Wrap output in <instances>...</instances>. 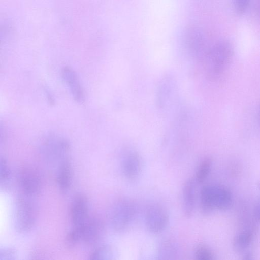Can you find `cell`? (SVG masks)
<instances>
[{
	"label": "cell",
	"instance_id": "7a4b0ae2",
	"mask_svg": "<svg viewBox=\"0 0 260 260\" xmlns=\"http://www.w3.org/2000/svg\"><path fill=\"white\" fill-rule=\"evenodd\" d=\"M104 232V226L101 219L89 216L81 224L73 226L67 235L66 243L70 248L74 247L80 243L92 246L100 240Z\"/></svg>",
	"mask_w": 260,
	"mask_h": 260
},
{
	"label": "cell",
	"instance_id": "603a6c76",
	"mask_svg": "<svg viewBox=\"0 0 260 260\" xmlns=\"http://www.w3.org/2000/svg\"><path fill=\"white\" fill-rule=\"evenodd\" d=\"M17 256L16 251L13 248L7 247L0 250V260H14Z\"/></svg>",
	"mask_w": 260,
	"mask_h": 260
},
{
	"label": "cell",
	"instance_id": "5bb4252c",
	"mask_svg": "<svg viewBox=\"0 0 260 260\" xmlns=\"http://www.w3.org/2000/svg\"><path fill=\"white\" fill-rule=\"evenodd\" d=\"M57 171L58 186L62 192H66L70 189L72 181V167L70 159L59 164Z\"/></svg>",
	"mask_w": 260,
	"mask_h": 260
},
{
	"label": "cell",
	"instance_id": "5b68a950",
	"mask_svg": "<svg viewBox=\"0 0 260 260\" xmlns=\"http://www.w3.org/2000/svg\"><path fill=\"white\" fill-rule=\"evenodd\" d=\"M71 146L68 140L56 134H49L41 145V153L45 160L59 165L69 159Z\"/></svg>",
	"mask_w": 260,
	"mask_h": 260
},
{
	"label": "cell",
	"instance_id": "9c48e42d",
	"mask_svg": "<svg viewBox=\"0 0 260 260\" xmlns=\"http://www.w3.org/2000/svg\"><path fill=\"white\" fill-rule=\"evenodd\" d=\"M185 43L189 52L200 61L210 46L208 45L203 32L199 28L193 26L186 29Z\"/></svg>",
	"mask_w": 260,
	"mask_h": 260
},
{
	"label": "cell",
	"instance_id": "3957f363",
	"mask_svg": "<svg viewBox=\"0 0 260 260\" xmlns=\"http://www.w3.org/2000/svg\"><path fill=\"white\" fill-rule=\"evenodd\" d=\"M233 203L231 191L220 184L204 186L200 192V208L203 214L208 215L215 210H229Z\"/></svg>",
	"mask_w": 260,
	"mask_h": 260
},
{
	"label": "cell",
	"instance_id": "8992f818",
	"mask_svg": "<svg viewBox=\"0 0 260 260\" xmlns=\"http://www.w3.org/2000/svg\"><path fill=\"white\" fill-rule=\"evenodd\" d=\"M136 211L135 203L128 198L117 200L110 210L109 219L113 230L121 232L126 230L132 223Z\"/></svg>",
	"mask_w": 260,
	"mask_h": 260
},
{
	"label": "cell",
	"instance_id": "7402d4cb",
	"mask_svg": "<svg viewBox=\"0 0 260 260\" xmlns=\"http://www.w3.org/2000/svg\"><path fill=\"white\" fill-rule=\"evenodd\" d=\"M250 0H233L235 12L239 15L244 14L247 10Z\"/></svg>",
	"mask_w": 260,
	"mask_h": 260
},
{
	"label": "cell",
	"instance_id": "6da1fadb",
	"mask_svg": "<svg viewBox=\"0 0 260 260\" xmlns=\"http://www.w3.org/2000/svg\"><path fill=\"white\" fill-rule=\"evenodd\" d=\"M233 55V47L228 40L210 45L201 61L207 77L212 80L220 78L230 66Z\"/></svg>",
	"mask_w": 260,
	"mask_h": 260
},
{
	"label": "cell",
	"instance_id": "4fadbf2b",
	"mask_svg": "<svg viewBox=\"0 0 260 260\" xmlns=\"http://www.w3.org/2000/svg\"><path fill=\"white\" fill-rule=\"evenodd\" d=\"M195 179L189 178L184 183L182 190L183 211L185 216L190 217L193 214L196 205Z\"/></svg>",
	"mask_w": 260,
	"mask_h": 260
},
{
	"label": "cell",
	"instance_id": "d6986e66",
	"mask_svg": "<svg viewBox=\"0 0 260 260\" xmlns=\"http://www.w3.org/2000/svg\"><path fill=\"white\" fill-rule=\"evenodd\" d=\"M212 166V160L206 157L200 163L196 173L195 180L199 183H203L209 175Z\"/></svg>",
	"mask_w": 260,
	"mask_h": 260
},
{
	"label": "cell",
	"instance_id": "e0dca14e",
	"mask_svg": "<svg viewBox=\"0 0 260 260\" xmlns=\"http://www.w3.org/2000/svg\"><path fill=\"white\" fill-rule=\"evenodd\" d=\"M178 247L176 243L169 239L162 241L157 249L158 258L162 259H174L178 254Z\"/></svg>",
	"mask_w": 260,
	"mask_h": 260
},
{
	"label": "cell",
	"instance_id": "ac0fdd59",
	"mask_svg": "<svg viewBox=\"0 0 260 260\" xmlns=\"http://www.w3.org/2000/svg\"><path fill=\"white\" fill-rule=\"evenodd\" d=\"M115 251L108 245H103L97 247L90 253L89 259L90 260H110L114 258Z\"/></svg>",
	"mask_w": 260,
	"mask_h": 260
},
{
	"label": "cell",
	"instance_id": "ba28073f",
	"mask_svg": "<svg viewBox=\"0 0 260 260\" xmlns=\"http://www.w3.org/2000/svg\"><path fill=\"white\" fill-rule=\"evenodd\" d=\"M169 216L167 210L162 205L154 203L146 209L145 214V226L153 234L162 232L167 226Z\"/></svg>",
	"mask_w": 260,
	"mask_h": 260
},
{
	"label": "cell",
	"instance_id": "30bf717a",
	"mask_svg": "<svg viewBox=\"0 0 260 260\" xmlns=\"http://www.w3.org/2000/svg\"><path fill=\"white\" fill-rule=\"evenodd\" d=\"M69 215L73 226L81 224L88 219L90 216L89 203L85 196L78 194L74 197L70 205Z\"/></svg>",
	"mask_w": 260,
	"mask_h": 260
},
{
	"label": "cell",
	"instance_id": "52a82bcc",
	"mask_svg": "<svg viewBox=\"0 0 260 260\" xmlns=\"http://www.w3.org/2000/svg\"><path fill=\"white\" fill-rule=\"evenodd\" d=\"M17 181L22 194L32 198L40 193L42 186L39 172L35 167L28 165H24L19 169Z\"/></svg>",
	"mask_w": 260,
	"mask_h": 260
},
{
	"label": "cell",
	"instance_id": "cb8c5ba5",
	"mask_svg": "<svg viewBox=\"0 0 260 260\" xmlns=\"http://www.w3.org/2000/svg\"><path fill=\"white\" fill-rule=\"evenodd\" d=\"M252 214L254 219L260 222V201L257 202L254 206Z\"/></svg>",
	"mask_w": 260,
	"mask_h": 260
},
{
	"label": "cell",
	"instance_id": "2e32d148",
	"mask_svg": "<svg viewBox=\"0 0 260 260\" xmlns=\"http://www.w3.org/2000/svg\"><path fill=\"white\" fill-rule=\"evenodd\" d=\"M172 83V79L170 77H165L161 80L157 93V104L159 108H164L170 98Z\"/></svg>",
	"mask_w": 260,
	"mask_h": 260
},
{
	"label": "cell",
	"instance_id": "8fae6325",
	"mask_svg": "<svg viewBox=\"0 0 260 260\" xmlns=\"http://www.w3.org/2000/svg\"><path fill=\"white\" fill-rule=\"evenodd\" d=\"M121 170L124 177L131 181L136 180L142 170V161L139 154L134 151H129L122 158Z\"/></svg>",
	"mask_w": 260,
	"mask_h": 260
},
{
	"label": "cell",
	"instance_id": "44dd1931",
	"mask_svg": "<svg viewBox=\"0 0 260 260\" xmlns=\"http://www.w3.org/2000/svg\"><path fill=\"white\" fill-rule=\"evenodd\" d=\"M194 256L198 260H212L215 258L213 252L204 245L198 246L194 251Z\"/></svg>",
	"mask_w": 260,
	"mask_h": 260
},
{
	"label": "cell",
	"instance_id": "277c9868",
	"mask_svg": "<svg viewBox=\"0 0 260 260\" xmlns=\"http://www.w3.org/2000/svg\"><path fill=\"white\" fill-rule=\"evenodd\" d=\"M31 198L22 194L15 202L14 223L16 230L20 233L30 231L36 224L38 211Z\"/></svg>",
	"mask_w": 260,
	"mask_h": 260
},
{
	"label": "cell",
	"instance_id": "484cf974",
	"mask_svg": "<svg viewBox=\"0 0 260 260\" xmlns=\"http://www.w3.org/2000/svg\"><path fill=\"white\" fill-rule=\"evenodd\" d=\"M257 188H258V190L260 191V182H258V184H257Z\"/></svg>",
	"mask_w": 260,
	"mask_h": 260
},
{
	"label": "cell",
	"instance_id": "ffe728a7",
	"mask_svg": "<svg viewBox=\"0 0 260 260\" xmlns=\"http://www.w3.org/2000/svg\"><path fill=\"white\" fill-rule=\"evenodd\" d=\"M11 179V172L5 157L0 158V183L1 187H7Z\"/></svg>",
	"mask_w": 260,
	"mask_h": 260
},
{
	"label": "cell",
	"instance_id": "9a60e30c",
	"mask_svg": "<svg viewBox=\"0 0 260 260\" xmlns=\"http://www.w3.org/2000/svg\"><path fill=\"white\" fill-rule=\"evenodd\" d=\"M254 231L252 227L244 228L238 233L233 240L234 249L238 252H244L252 243Z\"/></svg>",
	"mask_w": 260,
	"mask_h": 260
},
{
	"label": "cell",
	"instance_id": "d4e9b609",
	"mask_svg": "<svg viewBox=\"0 0 260 260\" xmlns=\"http://www.w3.org/2000/svg\"><path fill=\"white\" fill-rule=\"evenodd\" d=\"M243 258L247 260L251 259L253 258V255L250 252L247 251L244 253Z\"/></svg>",
	"mask_w": 260,
	"mask_h": 260
},
{
	"label": "cell",
	"instance_id": "7c38bea8",
	"mask_svg": "<svg viewBox=\"0 0 260 260\" xmlns=\"http://www.w3.org/2000/svg\"><path fill=\"white\" fill-rule=\"evenodd\" d=\"M61 76L73 98L78 103L84 99L83 88L76 72L69 67H64L61 71Z\"/></svg>",
	"mask_w": 260,
	"mask_h": 260
}]
</instances>
